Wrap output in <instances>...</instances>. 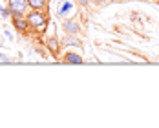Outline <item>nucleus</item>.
<instances>
[{"label": "nucleus", "instance_id": "obj_9", "mask_svg": "<svg viewBox=\"0 0 159 128\" xmlns=\"http://www.w3.org/2000/svg\"><path fill=\"white\" fill-rule=\"evenodd\" d=\"M31 9H48V0H28Z\"/></svg>", "mask_w": 159, "mask_h": 128}, {"label": "nucleus", "instance_id": "obj_7", "mask_svg": "<svg viewBox=\"0 0 159 128\" xmlns=\"http://www.w3.org/2000/svg\"><path fill=\"white\" fill-rule=\"evenodd\" d=\"M62 62H66V64H82L84 62V59L80 57L79 53L70 51V53H66V55L62 57Z\"/></svg>", "mask_w": 159, "mask_h": 128}, {"label": "nucleus", "instance_id": "obj_2", "mask_svg": "<svg viewBox=\"0 0 159 128\" xmlns=\"http://www.w3.org/2000/svg\"><path fill=\"white\" fill-rule=\"evenodd\" d=\"M7 9L11 16H26V13L30 11L28 0H7Z\"/></svg>", "mask_w": 159, "mask_h": 128}, {"label": "nucleus", "instance_id": "obj_5", "mask_svg": "<svg viewBox=\"0 0 159 128\" xmlns=\"http://www.w3.org/2000/svg\"><path fill=\"white\" fill-rule=\"evenodd\" d=\"M62 30H64V33H68V35H79L80 33V24L77 22V20H73V16H71V18H64Z\"/></svg>", "mask_w": 159, "mask_h": 128}, {"label": "nucleus", "instance_id": "obj_14", "mask_svg": "<svg viewBox=\"0 0 159 128\" xmlns=\"http://www.w3.org/2000/svg\"><path fill=\"white\" fill-rule=\"evenodd\" d=\"M0 46H2V39H0Z\"/></svg>", "mask_w": 159, "mask_h": 128}, {"label": "nucleus", "instance_id": "obj_6", "mask_svg": "<svg viewBox=\"0 0 159 128\" xmlns=\"http://www.w3.org/2000/svg\"><path fill=\"white\" fill-rule=\"evenodd\" d=\"M11 22H13V28L20 35H28L30 33V26H28L26 16H11Z\"/></svg>", "mask_w": 159, "mask_h": 128}, {"label": "nucleus", "instance_id": "obj_12", "mask_svg": "<svg viewBox=\"0 0 159 128\" xmlns=\"http://www.w3.org/2000/svg\"><path fill=\"white\" fill-rule=\"evenodd\" d=\"M90 2H92V0H77V4H79V6H82V7H86Z\"/></svg>", "mask_w": 159, "mask_h": 128}, {"label": "nucleus", "instance_id": "obj_10", "mask_svg": "<svg viewBox=\"0 0 159 128\" xmlns=\"http://www.w3.org/2000/svg\"><path fill=\"white\" fill-rule=\"evenodd\" d=\"M13 59L9 57V55H6V53H0V62H11Z\"/></svg>", "mask_w": 159, "mask_h": 128}, {"label": "nucleus", "instance_id": "obj_4", "mask_svg": "<svg viewBox=\"0 0 159 128\" xmlns=\"http://www.w3.org/2000/svg\"><path fill=\"white\" fill-rule=\"evenodd\" d=\"M44 46L49 49V53L55 57V59H59V55H61V48H62V42L53 35V37H48V39H44Z\"/></svg>", "mask_w": 159, "mask_h": 128}, {"label": "nucleus", "instance_id": "obj_1", "mask_svg": "<svg viewBox=\"0 0 159 128\" xmlns=\"http://www.w3.org/2000/svg\"><path fill=\"white\" fill-rule=\"evenodd\" d=\"M26 20H28L31 35H44L49 26L48 9H33L30 13H26Z\"/></svg>", "mask_w": 159, "mask_h": 128}, {"label": "nucleus", "instance_id": "obj_15", "mask_svg": "<svg viewBox=\"0 0 159 128\" xmlns=\"http://www.w3.org/2000/svg\"><path fill=\"white\" fill-rule=\"evenodd\" d=\"M0 11H2V7H0Z\"/></svg>", "mask_w": 159, "mask_h": 128}, {"label": "nucleus", "instance_id": "obj_8", "mask_svg": "<svg viewBox=\"0 0 159 128\" xmlns=\"http://www.w3.org/2000/svg\"><path fill=\"white\" fill-rule=\"evenodd\" d=\"M62 44L64 46H77V48L82 46V42H80L75 35H68V33H66V37L62 39Z\"/></svg>", "mask_w": 159, "mask_h": 128}, {"label": "nucleus", "instance_id": "obj_3", "mask_svg": "<svg viewBox=\"0 0 159 128\" xmlns=\"http://www.w3.org/2000/svg\"><path fill=\"white\" fill-rule=\"evenodd\" d=\"M75 13V4L71 0H61L57 6V16L59 18H71Z\"/></svg>", "mask_w": 159, "mask_h": 128}, {"label": "nucleus", "instance_id": "obj_11", "mask_svg": "<svg viewBox=\"0 0 159 128\" xmlns=\"http://www.w3.org/2000/svg\"><path fill=\"white\" fill-rule=\"evenodd\" d=\"M92 2H95L97 6H106V4H108L110 0H92Z\"/></svg>", "mask_w": 159, "mask_h": 128}, {"label": "nucleus", "instance_id": "obj_13", "mask_svg": "<svg viewBox=\"0 0 159 128\" xmlns=\"http://www.w3.org/2000/svg\"><path fill=\"white\" fill-rule=\"evenodd\" d=\"M110 2H125V0H110Z\"/></svg>", "mask_w": 159, "mask_h": 128}]
</instances>
